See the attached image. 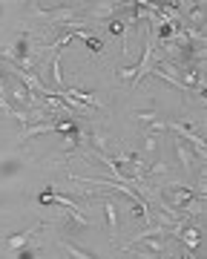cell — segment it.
Here are the masks:
<instances>
[{
	"label": "cell",
	"mask_w": 207,
	"mask_h": 259,
	"mask_svg": "<svg viewBox=\"0 0 207 259\" xmlns=\"http://www.w3.org/2000/svg\"><path fill=\"white\" fill-rule=\"evenodd\" d=\"M164 124H167L170 133H176V139L187 141L190 147H193V153L198 156V161H204V139H201V136H196L190 124H184V121H164Z\"/></svg>",
	"instance_id": "6da1fadb"
},
{
	"label": "cell",
	"mask_w": 207,
	"mask_h": 259,
	"mask_svg": "<svg viewBox=\"0 0 207 259\" xmlns=\"http://www.w3.org/2000/svg\"><path fill=\"white\" fill-rule=\"evenodd\" d=\"M173 239H179L184 250L196 253V250L201 248V228H198V225H193V222H187V225H181L179 231L173 233Z\"/></svg>",
	"instance_id": "7a4b0ae2"
},
{
	"label": "cell",
	"mask_w": 207,
	"mask_h": 259,
	"mask_svg": "<svg viewBox=\"0 0 207 259\" xmlns=\"http://www.w3.org/2000/svg\"><path fill=\"white\" fill-rule=\"evenodd\" d=\"M173 144H176V158L181 161V170H184L187 176H196V158L198 156L193 153V147L181 139H173Z\"/></svg>",
	"instance_id": "3957f363"
},
{
	"label": "cell",
	"mask_w": 207,
	"mask_h": 259,
	"mask_svg": "<svg viewBox=\"0 0 207 259\" xmlns=\"http://www.w3.org/2000/svg\"><path fill=\"white\" fill-rule=\"evenodd\" d=\"M43 225H46V222H38L35 228H29V231H23V233H12V236H3V245H6V248H12V250L26 248V245H32V242H35V236L43 231Z\"/></svg>",
	"instance_id": "277c9868"
},
{
	"label": "cell",
	"mask_w": 207,
	"mask_h": 259,
	"mask_svg": "<svg viewBox=\"0 0 207 259\" xmlns=\"http://www.w3.org/2000/svg\"><path fill=\"white\" fill-rule=\"evenodd\" d=\"M124 6H127V3H98V6H89L84 15L89 20H113L124 12Z\"/></svg>",
	"instance_id": "5b68a950"
},
{
	"label": "cell",
	"mask_w": 207,
	"mask_h": 259,
	"mask_svg": "<svg viewBox=\"0 0 207 259\" xmlns=\"http://www.w3.org/2000/svg\"><path fill=\"white\" fill-rule=\"evenodd\" d=\"M104 216H107V231H110V236H113V242H115V236H118V204H115V199H104Z\"/></svg>",
	"instance_id": "8992f818"
},
{
	"label": "cell",
	"mask_w": 207,
	"mask_h": 259,
	"mask_svg": "<svg viewBox=\"0 0 207 259\" xmlns=\"http://www.w3.org/2000/svg\"><path fill=\"white\" fill-rule=\"evenodd\" d=\"M61 248L66 250V256H72V259H98L95 253H89V250H84V248H78L75 242H69V239H61Z\"/></svg>",
	"instance_id": "52a82bcc"
},
{
	"label": "cell",
	"mask_w": 207,
	"mask_h": 259,
	"mask_svg": "<svg viewBox=\"0 0 207 259\" xmlns=\"http://www.w3.org/2000/svg\"><path fill=\"white\" fill-rule=\"evenodd\" d=\"M144 153L147 156H159L161 153V136H156V133H144Z\"/></svg>",
	"instance_id": "ba28073f"
},
{
	"label": "cell",
	"mask_w": 207,
	"mask_h": 259,
	"mask_svg": "<svg viewBox=\"0 0 207 259\" xmlns=\"http://www.w3.org/2000/svg\"><path fill=\"white\" fill-rule=\"evenodd\" d=\"M78 37H84L86 49H92V55H101V52H104V40L98 35H92V32H81Z\"/></svg>",
	"instance_id": "9c48e42d"
},
{
	"label": "cell",
	"mask_w": 207,
	"mask_h": 259,
	"mask_svg": "<svg viewBox=\"0 0 207 259\" xmlns=\"http://www.w3.org/2000/svg\"><path fill=\"white\" fill-rule=\"evenodd\" d=\"M52 81H55L58 93L66 87V83H64V72H61V55H58V52H55V58H52Z\"/></svg>",
	"instance_id": "30bf717a"
},
{
	"label": "cell",
	"mask_w": 207,
	"mask_h": 259,
	"mask_svg": "<svg viewBox=\"0 0 207 259\" xmlns=\"http://www.w3.org/2000/svg\"><path fill=\"white\" fill-rule=\"evenodd\" d=\"M40 253V242H35V245H26V248L15 250V259H35Z\"/></svg>",
	"instance_id": "8fae6325"
},
{
	"label": "cell",
	"mask_w": 207,
	"mask_h": 259,
	"mask_svg": "<svg viewBox=\"0 0 207 259\" xmlns=\"http://www.w3.org/2000/svg\"><path fill=\"white\" fill-rule=\"evenodd\" d=\"M135 121H141V124H152V121H159V110H138V112H135Z\"/></svg>",
	"instance_id": "7c38bea8"
},
{
	"label": "cell",
	"mask_w": 207,
	"mask_h": 259,
	"mask_svg": "<svg viewBox=\"0 0 207 259\" xmlns=\"http://www.w3.org/2000/svg\"><path fill=\"white\" fill-rule=\"evenodd\" d=\"M118 78L127 81V83H132V78H135V64H132V66H121V69H118Z\"/></svg>",
	"instance_id": "4fadbf2b"
},
{
	"label": "cell",
	"mask_w": 207,
	"mask_h": 259,
	"mask_svg": "<svg viewBox=\"0 0 207 259\" xmlns=\"http://www.w3.org/2000/svg\"><path fill=\"white\" fill-rule=\"evenodd\" d=\"M127 253H135L138 259H161V256H156L152 250H144V248H127Z\"/></svg>",
	"instance_id": "5bb4252c"
},
{
	"label": "cell",
	"mask_w": 207,
	"mask_h": 259,
	"mask_svg": "<svg viewBox=\"0 0 207 259\" xmlns=\"http://www.w3.org/2000/svg\"><path fill=\"white\" fill-rule=\"evenodd\" d=\"M66 259H72V256H66Z\"/></svg>",
	"instance_id": "9a60e30c"
},
{
	"label": "cell",
	"mask_w": 207,
	"mask_h": 259,
	"mask_svg": "<svg viewBox=\"0 0 207 259\" xmlns=\"http://www.w3.org/2000/svg\"><path fill=\"white\" fill-rule=\"evenodd\" d=\"M0 12H3V9H0Z\"/></svg>",
	"instance_id": "2e32d148"
}]
</instances>
